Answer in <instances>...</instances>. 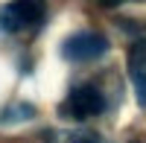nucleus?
I'll use <instances>...</instances> for the list:
<instances>
[{"mask_svg": "<svg viewBox=\"0 0 146 143\" xmlns=\"http://www.w3.org/2000/svg\"><path fill=\"white\" fill-rule=\"evenodd\" d=\"M102 111H105V97L96 85H76L58 105V114L64 120H91Z\"/></svg>", "mask_w": 146, "mask_h": 143, "instance_id": "f257e3e1", "label": "nucleus"}, {"mask_svg": "<svg viewBox=\"0 0 146 143\" xmlns=\"http://www.w3.org/2000/svg\"><path fill=\"white\" fill-rule=\"evenodd\" d=\"M44 21V0H12L0 9V32H21Z\"/></svg>", "mask_w": 146, "mask_h": 143, "instance_id": "f03ea898", "label": "nucleus"}, {"mask_svg": "<svg viewBox=\"0 0 146 143\" xmlns=\"http://www.w3.org/2000/svg\"><path fill=\"white\" fill-rule=\"evenodd\" d=\"M108 53V38L102 32H73L70 38H64L62 44V56L67 62H94V58H100Z\"/></svg>", "mask_w": 146, "mask_h": 143, "instance_id": "7ed1b4c3", "label": "nucleus"}, {"mask_svg": "<svg viewBox=\"0 0 146 143\" xmlns=\"http://www.w3.org/2000/svg\"><path fill=\"white\" fill-rule=\"evenodd\" d=\"M129 76L135 85L137 105L146 108V41H135L129 50Z\"/></svg>", "mask_w": 146, "mask_h": 143, "instance_id": "20e7f679", "label": "nucleus"}, {"mask_svg": "<svg viewBox=\"0 0 146 143\" xmlns=\"http://www.w3.org/2000/svg\"><path fill=\"white\" fill-rule=\"evenodd\" d=\"M35 108L27 102H18V105H9V108L0 111V123H23V120H32Z\"/></svg>", "mask_w": 146, "mask_h": 143, "instance_id": "39448f33", "label": "nucleus"}, {"mask_svg": "<svg viewBox=\"0 0 146 143\" xmlns=\"http://www.w3.org/2000/svg\"><path fill=\"white\" fill-rule=\"evenodd\" d=\"M70 143H102L100 134H94V132H76L70 137Z\"/></svg>", "mask_w": 146, "mask_h": 143, "instance_id": "423d86ee", "label": "nucleus"}, {"mask_svg": "<svg viewBox=\"0 0 146 143\" xmlns=\"http://www.w3.org/2000/svg\"><path fill=\"white\" fill-rule=\"evenodd\" d=\"M100 6H123V3H131V0H94Z\"/></svg>", "mask_w": 146, "mask_h": 143, "instance_id": "0eeeda50", "label": "nucleus"}]
</instances>
